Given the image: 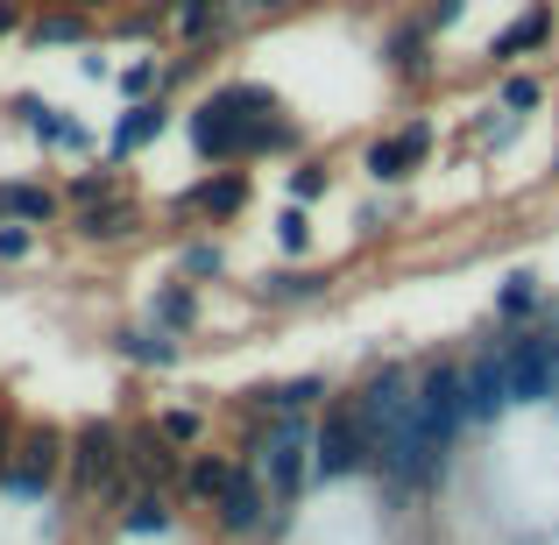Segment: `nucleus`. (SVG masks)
Returning <instances> with one entry per match:
<instances>
[{
    "mask_svg": "<svg viewBox=\"0 0 559 545\" xmlns=\"http://www.w3.org/2000/svg\"><path fill=\"white\" fill-rule=\"evenodd\" d=\"M43 241H50L43 227H22V220H8V227H0V270H28V262L43 256Z\"/></svg>",
    "mask_w": 559,
    "mask_h": 545,
    "instance_id": "obj_32",
    "label": "nucleus"
},
{
    "mask_svg": "<svg viewBox=\"0 0 559 545\" xmlns=\"http://www.w3.org/2000/svg\"><path fill=\"white\" fill-rule=\"evenodd\" d=\"M290 8H305V0H234L241 22H276V14H290Z\"/></svg>",
    "mask_w": 559,
    "mask_h": 545,
    "instance_id": "obj_39",
    "label": "nucleus"
},
{
    "mask_svg": "<svg viewBox=\"0 0 559 545\" xmlns=\"http://www.w3.org/2000/svg\"><path fill=\"white\" fill-rule=\"evenodd\" d=\"M270 227H276V248H284L290 262L312 256V205H284V213H276Z\"/></svg>",
    "mask_w": 559,
    "mask_h": 545,
    "instance_id": "obj_33",
    "label": "nucleus"
},
{
    "mask_svg": "<svg viewBox=\"0 0 559 545\" xmlns=\"http://www.w3.org/2000/svg\"><path fill=\"white\" fill-rule=\"evenodd\" d=\"M128 475H135L142 489H170V496H178L185 453L156 433V418H128Z\"/></svg>",
    "mask_w": 559,
    "mask_h": 545,
    "instance_id": "obj_16",
    "label": "nucleus"
},
{
    "mask_svg": "<svg viewBox=\"0 0 559 545\" xmlns=\"http://www.w3.org/2000/svg\"><path fill=\"white\" fill-rule=\"evenodd\" d=\"M234 447H213V439H205L199 453H185V475H178V503L185 510H213L219 503V489H227L234 482Z\"/></svg>",
    "mask_w": 559,
    "mask_h": 545,
    "instance_id": "obj_22",
    "label": "nucleus"
},
{
    "mask_svg": "<svg viewBox=\"0 0 559 545\" xmlns=\"http://www.w3.org/2000/svg\"><path fill=\"white\" fill-rule=\"evenodd\" d=\"M14 439H22V404H14V396H0V467L14 461Z\"/></svg>",
    "mask_w": 559,
    "mask_h": 545,
    "instance_id": "obj_37",
    "label": "nucleus"
},
{
    "mask_svg": "<svg viewBox=\"0 0 559 545\" xmlns=\"http://www.w3.org/2000/svg\"><path fill=\"white\" fill-rule=\"evenodd\" d=\"M546 99H552V79H538V71H518V64L496 71V107H503V114H524V121H532Z\"/></svg>",
    "mask_w": 559,
    "mask_h": 545,
    "instance_id": "obj_29",
    "label": "nucleus"
},
{
    "mask_svg": "<svg viewBox=\"0 0 559 545\" xmlns=\"http://www.w3.org/2000/svg\"><path fill=\"white\" fill-rule=\"evenodd\" d=\"M170 128H178V99H164V93H156V99H128V107L114 114V128H107V150H99V156L128 170L142 150H156V142H164Z\"/></svg>",
    "mask_w": 559,
    "mask_h": 545,
    "instance_id": "obj_10",
    "label": "nucleus"
},
{
    "mask_svg": "<svg viewBox=\"0 0 559 545\" xmlns=\"http://www.w3.org/2000/svg\"><path fill=\"white\" fill-rule=\"evenodd\" d=\"M382 71H390L396 85H432L439 79V36L418 14H396V22L382 28Z\"/></svg>",
    "mask_w": 559,
    "mask_h": 545,
    "instance_id": "obj_13",
    "label": "nucleus"
},
{
    "mask_svg": "<svg viewBox=\"0 0 559 545\" xmlns=\"http://www.w3.org/2000/svg\"><path fill=\"white\" fill-rule=\"evenodd\" d=\"M369 475V433L355 418V396H326L312 425V489H333V482Z\"/></svg>",
    "mask_w": 559,
    "mask_h": 545,
    "instance_id": "obj_5",
    "label": "nucleus"
},
{
    "mask_svg": "<svg viewBox=\"0 0 559 545\" xmlns=\"http://www.w3.org/2000/svg\"><path fill=\"white\" fill-rule=\"evenodd\" d=\"M552 43H559V8H552V0H532L510 28H496L481 57H489L496 71H510L518 57H538V50H552Z\"/></svg>",
    "mask_w": 559,
    "mask_h": 545,
    "instance_id": "obj_17",
    "label": "nucleus"
},
{
    "mask_svg": "<svg viewBox=\"0 0 559 545\" xmlns=\"http://www.w3.org/2000/svg\"><path fill=\"white\" fill-rule=\"evenodd\" d=\"M114 532L121 538H170L178 532V496L170 489H135L121 510H114Z\"/></svg>",
    "mask_w": 559,
    "mask_h": 545,
    "instance_id": "obj_23",
    "label": "nucleus"
},
{
    "mask_svg": "<svg viewBox=\"0 0 559 545\" xmlns=\"http://www.w3.org/2000/svg\"><path fill=\"white\" fill-rule=\"evenodd\" d=\"M241 14L234 0H170V50H234L241 43Z\"/></svg>",
    "mask_w": 559,
    "mask_h": 545,
    "instance_id": "obj_11",
    "label": "nucleus"
},
{
    "mask_svg": "<svg viewBox=\"0 0 559 545\" xmlns=\"http://www.w3.org/2000/svg\"><path fill=\"white\" fill-rule=\"evenodd\" d=\"M461 433H467V362H453V355L418 362V439H425V453L447 467Z\"/></svg>",
    "mask_w": 559,
    "mask_h": 545,
    "instance_id": "obj_4",
    "label": "nucleus"
},
{
    "mask_svg": "<svg viewBox=\"0 0 559 545\" xmlns=\"http://www.w3.org/2000/svg\"><path fill=\"white\" fill-rule=\"evenodd\" d=\"M546 312H552V298L538 291L532 270H510L503 284H496V319H503V327H532V319H546Z\"/></svg>",
    "mask_w": 559,
    "mask_h": 545,
    "instance_id": "obj_24",
    "label": "nucleus"
},
{
    "mask_svg": "<svg viewBox=\"0 0 559 545\" xmlns=\"http://www.w3.org/2000/svg\"><path fill=\"white\" fill-rule=\"evenodd\" d=\"M411 14H418V22L432 28V36H453V28L467 22V0H418Z\"/></svg>",
    "mask_w": 559,
    "mask_h": 545,
    "instance_id": "obj_34",
    "label": "nucleus"
},
{
    "mask_svg": "<svg viewBox=\"0 0 559 545\" xmlns=\"http://www.w3.org/2000/svg\"><path fill=\"white\" fill-rule=\"evenodd\" d=\"M518 135H524V114H503V107H489V121H481V150H510Z\"/></svg>",
    "mask_w": 559,
    "mask_h": 545,
    "instance_id": "obj_35",
    "label": "nucleus"
},
{
    "mask_svg": "<svg viewBox=\"0 0 559 545\" xmlns=\"http://www.w3.org/2000/svg\"><path fill=\"white\" fill-rule=\"evenodd\" d=\"M255 205V185H248V170H205V178H191L178 199L164 205L170 220H191V227H234V220Z\"/></svg>",
    "mask_w": 559,
    "mask_h": 545,
    "instance_id": "obj_8",
    "label": "nucleus"
},
{
    "mask_svg": "<svg viewBox=\"0 0 559 545\" xmlns=\"http://www.w3.org/2000/svg\"><path fill=\"white\" fill-rule=\"evenodd\" d=\"M503 355V382H510V404L518 411H538L559 396V312L532 319V327H510L496 341Z\"/></svg>",
    "mask_w": 559,
    "mask_h": 545,
    "instance_id": "obj_3",
    "label": "nucleus"
},
{
    "mask_svg": "<svg viewBox=\"0 0 559 545\" xmlns=\"http://www.w3.org/2000/svg\"><path fill=\"white\" fill-rule=\"evenodd\" d=\"M57 191H64V213H71V205H99V199H114V191H128V170L107 164V156H93L85 170H64Z\"/></svg>",
    "mask_w": 559,
    "mask_h": 545,
    "instance_id": "obj_25",
    "label": "nucleus"
},
{
    "mask_svg": "<svg viewBox=\"0 0 559 545\" xmlns=\"http://www.w3.org/2000/svg\"><path fill=\"white\" fill-rule=\"evenodd\" d=\"M142 319L164 333H178V341H191V333L205 327V284H185V276H164V284L142 298Z\"/></svg>",
    "mask_w": 559,
    "mask_h": 545,
    "instance_id": "obj_21",
    "label": "nucleus"
},
{
    "mask_svg": "<svg viewBox=\"0 0 559 545\" xmlns=\"http://www.w3.org/2000/svg\"><path fill=\"white\" fill-rule=\"evenodd\" d=\"M14 220V178H0V227Z\"/></svg>",
    "mask_w": 559,
    "mask_h": 545,
    "instance_id": "obj_42",
    "label": "nucleus"
},
{
    "mask_svg": "<svg viewBox=\"0 0 559 545\" xmlns=\"http://www.w3.org/2000/svg\"><path fill=\"white\" fill-rule=\"evenodd\" d=\"M79 79H93V85H114V57H107V36H99V43H85V50H79Z\"/></svg>",
    "mask_w": 559,
    "mask_h": 545,
    "instance_id": "obj_36",
    "label": "nucleus"
},
{
    "mask_svg": "<svg viewBox=\"0 0 559 545\" xmlns=\"http://www.w3.org/2000/svg\"><path fill=\"white\" fill-rule=\"evenodd\" d=\"M510 382H503V355L481 347L467 355V433H496V418H510Z\"/></svg>",
    "mask_w": 559,
    "mask_h": 545,
    "instance_id": "obj_19",
    "label": "nucleus"
},
{
    "mask_svg": "<svg viewBox=\"0 0 559 545\" xmlns=\"http://www.w3.org/2000/svg\"><path fill=\"white\" fill-rule=\"evenodd\" d=\"M0 114H8V121L22 128V135L36 142L43 156H79V164H93V156H99V135H93V128H85L71 107H57V99L28 93V85H22V93H8V99H0Z\"/></svg>",
    "mask_w": 559,
    "mask_h": 545,
    "instance_id": "obj_6",
    "label": "nucleus"
},
{
    "mask_svg": "<svg viewBox=\"0 0 559 545\" xmlns=\"http://www.w3.org/2000/svg\"><path fill=\"white\" fill-rule=\"evenodd\" d=\"M121 475H128V425H121V418H79V425H71L64 503H71V510H93Z\"/></svg>",
    "mask_w": 559,
    "mask_h": 545,
    "instance_id": "obj_2",
    "label": "nucleus"
},
{
    "mask_svg": "<svg viewBox=\"0 0 559 545\" xmlns=\"http://www.w3.org/2000/svg\"><path fill=\"white\" fill-rule=\"evenodd\" d=\"M71 8H79V14H93V22H107V14H121L128 0H71Z\"/></svg>",
    "mask_w": 559,
    "mask_h": 545,
    "instance_id": "obj_41",
    "label": "nucleus"
},
{
    "mask_svg": "<svg viewBox=\"0 0 559 545\" xmlns=\"http://www.w3.org/2000/svg\"><path fill=\"white\" fill-rule=\"evenodd\" d=\"M64 234L79 248H135L142 234H150V205H142L135 191H114V199H99V205H71Z\"/></svg>",
    "mask_w": 559,
    "mask_h": 545,
    "instance_id": "obj_9",
    "label": "nucleus"
},
{
    "mask_svg": "<svg viewBox=\"0 0 559 545\" xmlns=\"http://www.w3.org/2000/svg\"><path fill=\"white\" fill-rule=\"evenodd\" d=\"M14 220L43 227V234L64 227V191H57V178H14Z\"/></svg>",
    "mask_w": 559,
    "mask_h": 545,
    "instance_id": "obj_26",
    "label": "nucleus"
},
{
    "mask_svg": "<svg viewBox=\"0 0 559 545\" xmlns=\"http://www.w3.org/2000/svg\"><path fill=\"white\" fill-rule=\"evenodd\" d=\"M326 191H333V164H326V156H298V164L284 170V199L290 205H319Z\"/></svg>",
    "mask_w": 559,
    "mask_h": 545,
    "instance_id": "obj_31",
    "label": "nucleus"
},
{
    "mask_svg": "<svg viewBox=\"0 0 559 545\" xmlns=\"http://www.w3.org/2000/svg\"><path fill=\"white\" fill-rule=\"evenodd\" d=\"M107 347H114V362L150 368V376H164V368L185 362V341H178V333H164V327H150V319H128V327H114Z\"/></svg>",
    "mask_w": 559,
    "mask_h": 545,
    "instance_id": "obj_20",
    "label": "nucleus"
},
{
    "mask_svg": "<svg viewBox=\"0 0 559 545\" xmlns=\"http://www.w3.org/2000/svg\"><path fill=\"white\" fill-rule=\"evenodd\" d=\"M85 43H99L93 14H79L71 0H36V14L22 28V50H85Z\"/></svg>",
    "mask_w": 559,
    "mask_h": 545,
    "instance_id": "obj_18",
    "label": "nucleus"
},
{
    "mask_svg": "<svg viewBox=\"0 0 559 545\" xmlns=\"http://www.w3.org/2000/svg\"><path fill=\"white\" fill-rule=\"evenodd\" d=\"M164 50H170V43H164ZM164 50H135V57L114 64V93H121V107H128V99H156V93H164Z\"/></svg>",
    "mask_w": 559,
    "mask_h": 545,
    "instance_id": "obj_28",
    "label": "nucleus"
},
{
    "mask_svg": "<svg viewBox=\"0 0 559 545\" xmlns=\"http://www.w3.org/2000/svg\"><path fill=\"white\" fill-rule=\"evenodd\" d=\"M178 276L185 284H219V276H227V241H219V234H185L178 241Z\"/></svg>",
    "mask_w": 559,
    "mask_h": 545,
    "instance_id": "obj_27",
    "label": "nucleus"
},
{
    "mask_svg": "<svg viewBox=\"0 0 559 545\" xmlns=\"http://www.w3.org/2000/svg\"><path fill=\"white\" fill-rule=\"evenodd\" d=\"M432 142H439L432 114H411V121L382 128V135H369V142H361V178H369V185H382V191L411 185L425 164H432Z\"/></svg>",
    "mask_w": 559,
    "mask_h": 545,
    "instance_id": "obj_7",
    "label": "nucleus"
},
{
    "mask_svg": "<svg viewBox=\"0 0 559 545\" xmlns=\"http://www.w3.org/2000/svg\"><path fill=\"white\" fill-rule=\"evenodd\" d=\"M28 14H36V0H0V43H22Z\"/></svg>",
    "mask_w": 559,
    "mask_h": 545,
    "instance_id": "obj_38",
    "label": "nucleus"
},
{
    "mask_svg": "<svg viewBox=\"0 0 559 545\" xmlns=\"http://www.w3.org/2000/svg\"><path fill=\"white\" fill-rule=\"evenodd\" d=\"M382 227H390V199H369V205H361V213H355V234H382Z\"/></svg>",
    "mask_w": 559,
    "mask_h": 545,
    "instance_id": "obj_40",
    "label": "nucleus"
},
{
    "mask_svg": "<svg viewBox=\"0 0 559 545\" xmlns=\"http://www.w3.org/2000/svg\"><path fill=\"white\" fill-rule=\"evenodd\" d=\"M552 178H559V156H552Z\"/></svg>",
    "mask_w": 559,
    "mask_h": 545,
    "instance_id": "obj_43",
    "label": "nucleus"
},
{
    "mask_svg": "<svg viewBox=\"0 0 559 545\" xmlns=\"http://www.w3.org/2000/svg\"><path fill=\"white\" fill-rule=\"evenodd\" d=\"M248 291H255V305H270V312H298V305H326L333 298V270H312V262H276V270H262Z\"/></svg>",
    "mask_w": 559,
    "mask_h": 545,
    "instance_id": "obj_15",
    "label": "nucleus"
},
{
    "mask_svg": "<svg viewBox=\"0 0 559 545\" xmlns=\"http://www.w3.org/2000/svg\"><path fill=\"white\" fill-rule=\"evenodd\" d=\"M150 418H156V433H164L178 453H199L205 439H213V425H205L199 404H164V411H150Z\"/></svg>",
    "mask_w": 559,
    "mask_h": 545,
    "instance_id": "obj_30",
    "label": "nucleus"
},
{
    "mask_svg": "<svg viewBox=\"0 0 559 545\" xmlns=\"http://www.w3.org/2000/svg\"><path fill=\"white\" fill-rule=\"evenodd\" d=\"M270 489H262V475H255V467H234V482H227V489H219V503L213 510H205V518H213V532L219 538H234V545H241V538H262V532H270Z\"/></svg>",
    "mask_w": 559,
    "mask_h": 545,
    "instance_id": "obj_12",
    "label": "nucleus"
},
{
    "mask_svg": "<svg viewBox=\"0 0 559 545\" xmlns=\"http://www.w3.org/2000/svg\"><path fill=\"white\" fill-rule=\"evenodd\" d=\"M270 114H284V99L262 79H219L178 114V128H185L191 156H199L205 170H248L255 164V135H262Z\"/></svg>",
    "mask_w": 559,
    "mask_h": 545,
    "instance_id": "obj_1",
    "label": "nucleus"
},
{
    "mask_svg": "<svg viewBox=\"0 0 559 545\" xmlns=\"http://www.w3.org/2000/svg\"><path fill=\"white\" fill-rule=\"evenodd\" d=\"M333 396L326 376H284V382H255L241 390V418H319Z\"/></svg>",
    "mask_w": 559,
    "mask_h": 545,
    "instance_id": "obj_14",
    "label": "nucleus"
}]
</instances>
